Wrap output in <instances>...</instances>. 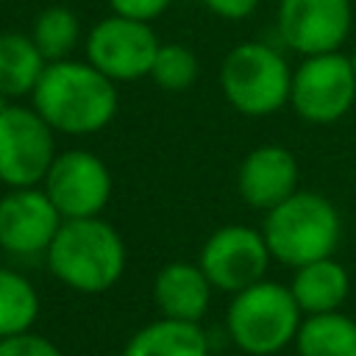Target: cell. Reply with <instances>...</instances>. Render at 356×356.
I'll return each mask as SVG.
<instances>
[{
    "label": "cell",
    "mask_w": 356,
    "mask_h": 356,
    "mask_svg": "<svg viewBox=\"0 0 356 356\" xmlns=\"http://www.w3.org/2000/svg\"><path fill=\"white\" fill-rule=\"evenodd\" d=\"M303 312L289 284L261 278L231 295L225 309V331L248 356H275L295 342Z\"/></svg>",
    "instance_id": "4"
},
{
    "label": "cell",
    "mask_w": 356,
    "mask_h": 356,
    "mask_svg": "<svg viewBox=\"0 0 356 356\" xmlns=\"http://www.w3.org/2000/svg\"><path fill=\"white\" fill-rule=\"evenodd\" d=\"M42 300L36 286L17 270L0 264V339L33 331Z\"/></svg>",
    "instance_id": "19"
},
{
    "label": "cell",
    "mask_w": 356,
    "mask_h": 356,
    "mask_svg": "<svg viewBox=\"0 0 356 356\" xmlns=\"http://www.w3.org/2000/svg\"><path fill=\"white\" fill-rule=\"evenodd\" d=\"M64 217L42 186H17L0 195V250L44 256Z\"/></svg>",
    "instance_id": "12"
},
{
    "label": "cell",
    "mask_w": 356,
    "mask_h": 356,
    "mask_svg": "<svg viewBox=\"0 0 356 356\" xmlns=\"http://www.w3.org/2000/svg\"><path fill=\"white\" fill-rule=\"evenodd\" d=\"M350 64H353V75H356V50L350 53Z\"/></svg>",
    "instance_id": "25"
},
{
    "label": "cell",
    "mask_w": 356,
    "mask_h": 356,
    "mask_svg": "<svg viewBox=\"0 0 356 356\" xmlns=\"http://www.w3.org/2000/svg\"><path fill=\"white\" fill-rule=\"evenodd\" d=\"M275 28L298 56L342 50L353 28L350 0H278Z\"/></svg>",
    "instance_id": "11"
},
{
    "label": "cell",
    "mask_w": 356,
    "mask_h": 356,
    "mask_svg": "<svg viewBox=\"0 0 356 356\" xmlns=\"http://www.w3.org/2000/svg\"><path fill=\"white\" fill-rule=\"evenodd\" d=\"M120 356H211V339L200 323L159 317L142 325Z\"/></svg>",
    "instance_id": "16"
},
{
    "label": "cell",
    "mask_w": 356,
    "mask_h": 356,
    "mask_svg": "<svg viewBox=\"0 0 356 356\" xmlns=\"http://www.w3.org/2000/svg\"><path fill=\"white\" fill-rule=\"evenodd\" d=\"M0 356H64L58 345L36 331H22L0 339Z\"/></svg>",
    "instance_id": "22"
},
{
    "label": "cell",
    "mask_w": 356,
    "mask_h": 356,
    "mask_svg": "<svg viewBox=\"0 0 356 356\" xmlns=\"http://www.w3.org/2000/svg\"><path fill=\"white\" fill-rule=\"evenodd\" d=\"M211 281L197 261H170L153 278V303L161 317L200 323L211 306Z\"/></svg>",
    "instance_id": "14"
},
{
    "label": "cell",
    "mask_w": 356,
    "mask_h": 356,
    "mask_svg": "<svg viewBox=\"0 0 356 356\" xmlns=\"http://www.w3.org/2000/svg\"><path fill=\"white\" fill-rule=\"evenodd\" d=\"M39 186L64 220H83L103 217V209L111 200L114 181L108 164L97 153L86 147H70L56 153Z\"/></svg>",
    "instance_id": "9"
},
{
    "label": "cell",
    "mask_w": 356,
    "mask_h": 356,
    "mask_svg": "<svg viewBox=\"0 0 356 356\" xmlns=\"http://www.w3.org/2000/svg\"><path fill=\"white\" fill-rule=\"evenodd\" d=\"M289 292L295 303L306 314H323V312H339L350 292V275L348 270L334 259H317L309 264L295 267Z\"/></svg>",
    "instance_id": "15"
},
{
    "label": "cell",
    "mask_w": 356,
    "mask_h": 356,
    "mask_svg": "<svg viewBox=\"0 0 356 356\" xmlns=\"http://www.w3.org/2000/svg\"><path fill=\"white\" fill-rule=\"evenodd\" d=\"M356 103V75L342 50L303 56L292 70L289 106L309 125H334Z\"/></svg>",
    "instance_id": "6"
},
{
    "label": "cell",
    "mask_w": 356,
    "mask_h": 356,
    "mask_svg": "<svg viewBox=\"0 0 356 356\" xmlns=\"http://www.w3.org/2000/svg\"><path fill=\"white\" fill-rule=\"evenodd\" d=\"M200 3L214 17L228 19V22H239V19H248L259 8L261 0H200Z\"/></svg>",
    "instance_id": "24"
},
{
    "label": "cell",
    "mask_w": 356,
    "mask_h": 356,
    "mask_svg": "<svg viewBox=\"0 0 356 356\" xmlns=\"http://www.w3.org/2000/svg\"><path fill=\"white\" fill-rule=\"evenodd\" d=\"M47 61L33 44L31 33L3 31L0 33V95L8 100L31 97Z\"/></svg>",
    "instance_id": "17"
},
{
    "label": "cell",
    "mask_w": 356,
    "mask_h": 356,
    "mask_svg": "<svg viewBox=\"0 0 356 356\" xmlns=\"http://www.w3.org/2000/svg\"><path fill=\"white\" fill-rule=\"evenodd\" d=\"M170 6H172V0H108L111 14H120V17H128V19H139V22L159 19Z\"/></svg>",
    "instance_id": "23"
},
{
    "label": "cell",
    "mask_w": 356,
    "mask_h": 356,
    "mask_svg": "<svg viewBox=\"0 0 356 356\" xmlns=\"http://www.w3.org/2000/svg\"><path fill=\"white\" fill-rule=\"evenodd\" d=\"M300 164L284 145H259L245 153L236 170V192L245 206L270 211L300 186Z\"/></svg>",
    "instance_id": "13"
},
{
    "label": "cell",
    "mask_w": 356,
    "mask_h": 356,
    "mask_svg": "<svg viewBox=\"0 0 356 356\" xmlns=\"http://www.w3.org/2000/svg\"><path fill=\"white\" fill-rule=\"evenodd\" d=\"M273 256L264 242L261 228H250L242 222L222 225L211 231L197 253V264L220 292H239L267 275Z\"/></svg>",
    "instance_id": "10"
},
{
    "label": "cell",
    "mask_w": 356,
    "mask_h": 356,
    "mask_svg": "<svg viewBox=\"0 0 356 356\" xmlns=\"http://www.w3.org/2000/svg\"><path fill=\"white\" fill-rule=\"evenodd\" d=\"M200 75V64H197V56L181 44V42H161L159 50H156V58H153V67H150V81L164 89V92H186Z\"/></svg>",
    "instance_id": "21"
},
{
    "label": "cell",
    "mask_w": 356,
    "mask_h": 356,
    "mask_svg": "<svg viewBox=\"0 0 356 356\" xmlns=\"http://www.w3.org/2000/svg\"><path fill=\"white\" fill-rule=\"evenodd\" d=\"M50 275L72 292H108L125 273L128 250L122 234L103 217L64 220L44 253Z\"/></svg>",
    "instance_id": "2"
},
{
    "label": "cell",
    "mask_w": 356,
    "mask_h": 356,
    "mask_svg": "<svg viewBox=\"0 0 356 356\" xmlns=\"http://www.w3.org/2000/svg\"><path fill=\"white\" fill-rule=\"evenodd\" d=\"M289 86L292 67L267 42H239L220 64L222 97L242 117H273L289 106Z\"/></svg>",
    "instance_id": "5"
},
{
    "label": "cell",
    "mask_w": 356,
    "mask_h": 356,
    "mask_svg": "<svg viewBox=\"0 0 356 356\" xmlns=\"http://www.w3.org/2000/svg\"><path fill=\"white\" fill-rule=\"evenodd\" d=\"M159 36L150 22L108 14L95 22L83 39L86 61L114 83H131L150 75Z\"/></svg>",
    "instance_id": "8"
},
{
    "label": "cell",
    "mask_w": 356,
    "mask_h": 356,
    "mask_svg": "<svg viewBox=\"0 0 356 356\" xmlns=\"http://www.w3.org/2000/svg\"><path fill=\"white\" fill-rule=\"evenodd\" d=\"M292 345L298 356H356V320L345 312L306 314Z\"/></svg>",
    "instance_id": "18"
},
{
    "label": "cell",
    "mask_w": 356,
    "mask_h": 356,
    "mask_svg": "<svg viewBox=\"0 0 356 356\" xmlns=\"http://www.w3.org/2000/svg\"><path fill=\"white\" fill-rule=\"evenodd\" d=\"M31 39L47 64L72 58L81 42V19L67 6H47L33 17Z\"/></svg>",
    "instance_id": "20"
},
{
    "label": "cell",
    "mask_w": 356,
    "mask_h": 356,
    "mask_svg": "<svg viewBox=\"0 0 356 356\" xmlns=\"http://www.w3.org/2000/svg\"><path fill=\"white\" fill-rule=\"evenodd\" d=\"M31 106L56 134L92 136L117 117L120 89L86 58H64L44 67Z\"/></svg>",
    "instance_id": "1"
},
{
    "label": "cell",
    "mask_w": 356,
    "mask_h": 356,
    "mask_svg": "<svg viewBox=\"0 0 356 356\" xmlns=\"http://www.w3.org/2000/svg\"><path fill=\"white\" fill-rule=\"evenodd\" d=\"M261 234L273 261L295 270L337 253L342 242V214L325 195L298 189L275 209L264 211Z\"/></svg>",
    "instance_id": "3"
},
{
    "label": "cell",
    "mask_w": 356,
    "mask_h": 356,
    "mask_svg": "<svg viewBox=\"0 0 356 356\" xmlns=\"http://www.w3.org/2000/svg\"><path fill=\"white\" fill-rule=\"evenodd\" d=\"M56 131L33 106L8 103L0 111V184L39 186L56 159Z\"/></svg>",
    "instance_id": "7"
}]
</instances>
